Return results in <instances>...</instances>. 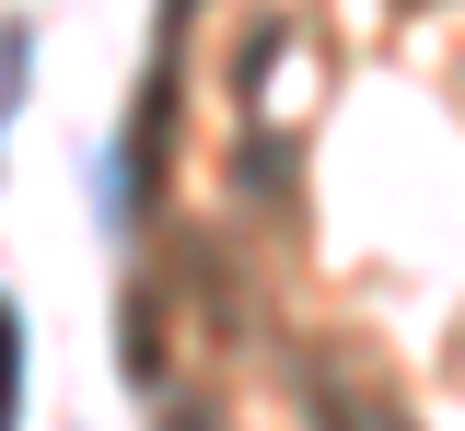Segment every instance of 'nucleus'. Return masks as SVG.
Wrapping results in <instances>:
<instances>
[{
  "instance_id": "nucleus-1",
  "label": "nucleus",
  "mask_w": 465,
  "mask_h": 431,
  "mask_svg": "<svg viewBox=\"0 0 465 431\" xmlns=\"http://www.w3.org/2000/svg\"><path fill=\"white\" fill-rule=\"evenodd\" d=\"M302 396H314V420H326V431H407L396 408H384V385H361L349 362H302Z\"/></svg>"
},
{
  "instance_id": "nucleus-2",
  "label": "nucleus",
  "mask_w": 465,
  "mask_h": 431,
  "mask_svg": "<svg viewBox=\"0 0 465 431\" xmlns=\"http://www.w3.org/2000/svg\"><path fill=\"white\" fill-rule=\"evenodd\" d=\"M0 431H24V315L0 304Z\"/></svg>"
}]
</instances>
